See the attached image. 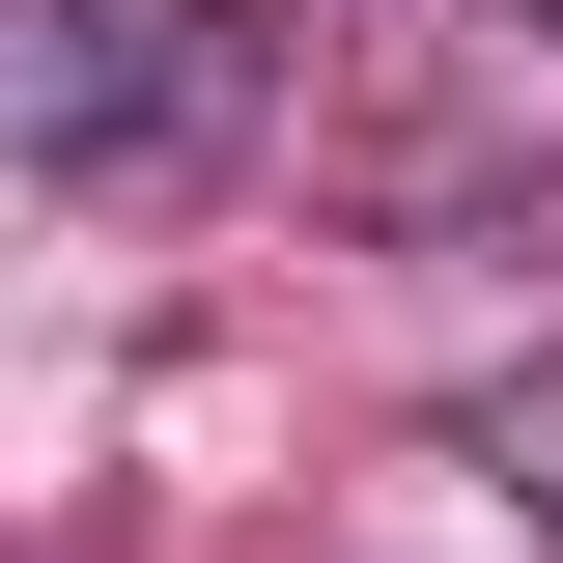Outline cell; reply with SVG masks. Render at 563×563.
Wrapping results in <instances>:
<instances>
[{
	"mask_svg": "<svg viewBox=\"0 0 563 563\" xmlns=\"http://www.w3.org/2000/svg\"><path fill=\"white\" fill-rule=\"evenodd\" d=\"M225 113V0H0V169H141Z\"/></svg>",
	"mask_w": 563,
	"mask_h": 563,
	"instance_id": "obj_1",
	"label": "cell"
}]
</instances>
